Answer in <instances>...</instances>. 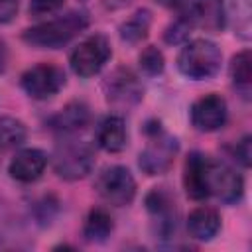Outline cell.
<instances>
[{
    "mask_svg": "<svg viewBox=\"0 0 252 252\" xmlns=\"http://www.w3.org/2000/svg\"><path fill=\"white\" fill-rule=\"evenodd\" d=\"M89 26V16L83 10H71L55 20L41 22L24 32V41L41 49H59L79 35Z\"/></svg>",
    "mask_w": 252,
    "mask_h": 252,
    "instance_id": "cell-1",
    "label": "cell"
},
{
    "mask_svg": "<svg viewBox=\"0 0 252 252\" xmlns=\"http://www.w3.org/2000/svg\"><path fill=\"white\" fill-rule=\"evenodd\" d=\"M222 61V53L211 39L199 37L193 41H187L177 57L179 71L193 81L211 79L219 73Z\"/></svg>",
    "mask_w": 252,
    "mask_h": 252,
    "instance_id": "cell-2",
    "label": "cell"
},
{
    "mask_svg": "<svg viewBox=\"0 0 252 252\" xmlns=\"http://www.w3.org/2000/svg\"><path fill=\"white\" fill-rule=\"evenodd\" d=\"M93 165H94V154L87 142L65 140L55 150L53 167L61 179H67V181L83 179L85 175L91 173Z\"/></svg>",
    "mask_w": 252,
    "mask_h": 252,
    "instance_id": "cell-3",
    "label": "cell"
},
{
    "mask_svg": "<svg viewBox=\"0 0 252 252\" xmlns=\"http://www.w3.org/2000/svg\"><path fill=\"white\" fill-rule=\"evenodd\" d=\"M112 49H110V41L106 39V35L102 33H93L89 37H85L69 55V63L75 75L79 77H93L96 75L106 61L110 59Z\"/></svg>",
    "mask_w": 252,
    "mask_h": 252,
    "instance_id": "cell-4",
    "label": "cell"
},
{
    "mask_svg": "<svg viewBox=\"0 0 252 252\" xmlns=\"http://www.w3.org/2000/svg\"><path fill=\"white\" fill-rule=\"evenodd\" d=\"M148 132H150V142L140 152V167L148 175H161L171 167L179 144L173 136L165 134L159 128V124L158 128H152Z\"/></svg>",
    "mask_w": 252,
    "mask_h": 252,
    "instance_id": "cell-5",
    "label": "cell"
},
{
    "mask_svg": "<svg viewBox=\"0 0 252 252\" xmlns=\"http://www.w3.org/2000/svg\"><path fill=\"white\" fill-rule=\"evenodd\" d=\"M94 187H96L98 195L114 207L130 205L134 195H136V181L124 165L104 167L98 173Z\"/></svg>",
    "mask_w": 252,
    "mask_h": 252,
    "instance_id": "cell-6",
    "label": "cell"
},
{
    "mask_svg": "<svg viewBox=\"0 0 252 252\" xmlns=\"http://www.w3.org/2000/svg\"><path fill=\"white\" fill-rule=\"evenodd\" d=\"M20 85L28 96L35 100H47L65 87V73L57 65L39 63V65L30 67L22 75Z\"/></svg>",
    "mask_w": 252,
    "mask_h": 252,
    "instance_id": "cell-7",
    "label": "cell"
},
{
    "mask_svg": "<svg viewBox=\"0 0 252 252\" xmlns=\"http://www.w3.org/2000/svg\"><path fill=\"white\" fill-rule=\"evenodd\" d=\"M102 89H104L106 102L116 108H132L144 96L142 81L138 79V75L134 71H130L126 67L114 69L106 77Z\"/></svg>",
    "mask_w": 252,
    "mask_h": 252,
    "instance_id": "cell-8",
    "label": "cell"
},
{
    "mask_svg": "<svg viewBox=\"0 0 252 252\" xmlns=\"http://www.w3.org/2000/svg\"><path fill=\"white\" fill-rule=\"evenodd\" d=\"M207 191L222 203H236L244 193L242 177L224 161L207 158Z\"/></svg>",
    "mask_w": 252,
    "mask_h": 252,
    "instance_id": "cell-9",
    "label": "cell"
},
{
    "mask_svg": "<svg viewBox=\"0 0 252 252\" xmlns=\"http://www.w3.org/2000/svg\"><path fill=\"white\" fill-rule=\"evenodd\" d=\"M226 118H228L226 100L217 93L197 98L191 106V124L199 132H215L226 124Z\"/></svg>",
    "mask_w": 252,
    "mask_h": 252,
    "instance_id": "cell-10",
    "label": "cell"
},
{
    "mask_svg": "<svg viewBox=\"0 0 252 252\" xmlns=\"http://www.w3.org/2000/svg\"><path fill=\"white\" fill-rule=\"evenodd\" d=\"M146 209L154 219L156 234H159L161 238H167L171 232H175V226H177L175 199L165 187H156L146 195Z\"/></svg>",
    "mask_w": 252,
    "mask_h": 252,
    "instance_id": "cell-11",
    "label": "cell"
},
{
    "mask_svg": "<svg viewBox=\"0 0 252 252\" xmlns=\"http://www.w3.org/2000/svg\"><path fill=\"white\" fill-rule=\"evenodd\" d=\"M181 8V14L187 16L193 26H199L205 32L217 33L226 24V12L220 0H183Z\"/></svg>",
    "mask_w": 252,
    "mask_h": 252,
    "instance_id": "cell-12",
    "label": "cell"
},
{
    "mask_svg": "<svg viewBox=\"0 0 252 252\" xmlns=\"http://www.w3.org/2000/svg\"><path fill=\"white\" fill-rule=\"evenodd\" d=\"M47 165V154L39 148H26L16 152L8 163V173L20 183H32L41 177Z\"/></svg>",
    "mask_w": 252,
    "mask_h": 252,
    "instance_id": "cell-13",
    "label": "cell"
},
{
    "mask_svg": "<svg viewBox=\"0 0 252 252\" xmlns=\"http://www.w3.org/2000/svg\"><path fill=\"white\" fill-rule=\"evenodd\" d=\"M183 187H185V193L195 201H203L209 197V191H207V156H203L199 152H193L187 156L185 167H183Z\"/></svg>",
    "mask_w": 252,
    "mask_h": 252,
    "instance_id": "cell-14",
    "label": "cell"
},
{
    "mask_svg": "<svg viewBox=\"0 0 252 252\" xmlns=\"http://www.w3.org/2000/svg\"><path fill=\"white\" fill-rule=\"evenodd\" d=\"M89 116H91L89 106L81 100H73L49 118V128L63 134V136H69V134L79 132L81 128H85L87 122H89Z\"/></svg>",
    "mask_w": 252,
    "mask_h": 252,
    "instance_id": "cell-15",
    "label": "cell"
},
{
    "mask_svg": "<svg viewBox=\"0 0 252 252\" xmlns=\"http://www.w3.org/2000/svg\"><path fill=\"white\" fill-rule=\"evenodd\" d=\"M128 140V132H126V124L122 120V116L110 114L104 116L96 128V144L110 154H116L120 150H124Z\"/></svg>",
    "mask_w": 252,
    "mask_h": 252,
    "instance_id": "cell-16",
    "label": "cell"
},
{
    "mask_svg": "<svg viewBox=\"0 0 252 252\" xmlns=\"http://www.w3.org/2000/svg\"><path fill=\"white\" fill-rule=\"evenodd\" d=\"M187 230L195 240H213L220 230V215L213 207H197L187 217Z\"/></svg>",
    "mask_w": 252,
    "mask_h": 252,
    "instance_id": "cell-17",
    "label": "cell"
},
{
    "mask_svg": "<svg viewBox=\"0 0 252 252\" xmlns=\"http://www.w3.org/2000/svg\"><path fill=\"white\" fill-rule=\"evenodd\" d=\"M112 230H114V220L108 211L100 207L89 211L83 224V236L87 242H104Z\"/></svg>",
    "mask_w": 252,
    "mask_h": 252,
    "instance_id": "cell-18",
    "label": "cell"
},
{
    "mask_svg": "<svg viewBox=\"0 0 252 252\" xmlns=\"http://www.w3.org/2000/svg\"><path fill=\"white\" fill-rule=\"evenodd\" d=\"M228 73H230V79H232L234 87L238 91H242L244 96H248L250 85H252V57H250L248 49H244V51H240L232 57Z\"/></svg>",
    "mask_w": 252,
    "mask_h": 252,
    "instance_id": "cell-19",
    "label": "cell"
},
{
    "mask_svg": "<svg viewBox=\"0 0 252 252\" xmlns=\"http://www.w3.org/2000/svg\"><path fill=\"white\" fill-rule=\"evenodd\" d=\"M150 24H152V14L148 10H136L122 26H120V37L128 43H138L142 41L148 32H150Z\"/></svg>",
    "mask_w": 252,
    "mask_h": 252,
    "instance_id": "cell-20",
    "label": "cell"
},
{
    "mask_svg": "<svg viewBox=\"0 0 252 252\" xmlns=\"http://www.w3.org/2000/svg\"><path fill=\"white\" fill-rule=\"evenodd\" d=\"M28 128L14 116H0V150H12L26 142Z\"/></svg>",
    "mask_w": 252,
    "mask_h": 252,
    "instance_id": "cell-21",
    "label": "cell"
},
{
    "mask_svg": "<svg viewBox=\"0 0 252 252\" xmlns=\"http://www.w3.org/2000/svg\"><path fill=\"white\" fill-rule=\"evenodd\" d=\"M138 61H140V69H142L146 75H150V77L159 75V73L163 71V67H165L163 53H161L158 47H154V45H148V47L140 53Z\"/></svg>",
    "mask_w": 252,
    "mask_h": 252,
    "instance_id": "cell-22",
    "label": "cell"
},
{
    "mask_svg": "<svg viewBox=\"0 0 252 252\" xmlns=\"http://www.w3.org/2000/svg\"><path fill=\"white\" fill-rule=\"evenodd\" d=\"M232 14H234V28H236V33L244 39L250 37V2L248 0H232V6H230Z\"/></svg>",
    "mask_w": 252,
    "mask_h": 252,
    "instance_id": "cell-23",
    "label": "cell"
},
{
    "mask_svg": "<svg viewBox=\"0 0 252 252\" xmlns=\"http://www.w3.org/2000/svg\"><path fill=\"white\" fill-rule=\"evenodd\" d=\"M191 28H193V24L187 20V16L181 14L173 24L167 26V30L163 32V39H165L167 43H171V45L183 43V41H187V37H189V33H191Z\"/></svg>",
    "mask_w": 252,
    "mask_h": 252,
    "instance_id": "cell-24",
    "label": "cell"
},
{
    "mask_svg": "<svg viewBox=\"0 0 252 252\" xmlns=\"http://www.w3.org/2000/svg\"><path fill=\"white\" fill-rule=\"evenodd\" d=\"M65 0H30V14L33 16H45L63 6Z\"/></svg>",
    "mask_w": 252,
    "mask_h": 252,
    "instance_id": "cell-25",
    "label": "cell"
},
{
    "mask_svg": "<svg viewBox=\"0 0 252 252\" xmlns=\"http://www.w3.org/2000/svg\"><path fill=\"white\" fill-rule=\"evenodd\" d=\"M250 142H252V138L246 134V136H244L240 142H236V146H234V158H236L244 167H250V158H252Z\"/></svg>",
    "mask_w": 252,
    "mask_h": 252,
    "instance_id": "cell-26",
    "label": "cell"
},
{
    "mask_svg": "<svg viewBox=\"0 0 252 252\" xmlns=\"http://www.w3.org/2000/svg\"><path fill=\"white\" fill-rule=\"evenodd\" d=\"M20 8V0H0V22H12L14 16L18 14Z\"/></svg>",
    "mask_w": 252,
    "mask_h": 252,
    "instance_id": "cell-27",
    "label": "cell"
},
{
    "mask_svg": "<svg viewBox=\"0 0 252 252\" xmlns=\"http://www.w3.org/2000/svg\"><path fill=\"white\" fill-rule=\"evenodd\" d=\"M6 61H8V51H6V45L0 41V73L6 69Z\"/></svg>",
    "mask_w": 252,
    "mask_h": 252,
    "instance_id": "cell-28",
    "label": "cell"
},
{
    "mask_svg": "<svg viewBox=\"0 0 252 252\" xmlns=\"http://www.w3.org/2000/svg\"><path fill=\"white\" fill-rule=\"evenodd\" d=\"M154 2H158L165 8H181V4H183V0H154Z\"/></svg>",
    "mask_w": 252,
    "mask_h": 252,
    "instance_id": "cell-29",
    "label": "cell"
}]
</instances>
